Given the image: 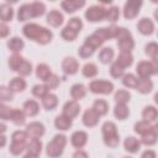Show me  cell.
<instances>
[{"label":"cell","instance_id":"61","mask_svg":"<svg viewBox=\"0 0 158 158\" xmlns=\"http://www.w3.org/2000/svg\"><path fill=\"white\" fill-rule=\"evenodd\" d=\"M23 158H38V156H33V154H28V153H27Z\"/></svg>","mask_w":158,"mask_h":158},{"label":"cell","instance_id":"1","mask_svg":"<svg viewBox=\"0 0 158 158\" xmlns=\"http://www.w3.org/2000/svg\"><path fill=\"white\" fill-rule=\"evenodd\" d=\"M22 33L26 38L38 44H48L53 38V33L51 30L37 23H26L22 27Z\"/></svg>","mask_w":158,"mask_h":158},{"label":"cell","instance_id":"51","mask_svg":"<svg viewBox=\"0 0 158 158\" xmlns=\"http://www.w3.org/2000/svg\"><path fill=\"white\" fill-rule=\"evenodd\" d=\"M14 99V93L9 89V86L0 85V102L2 101H11Z\"/></svg>","mask_w":158,"mask_h":158},{"label":"cell","instance_id":"47","mask_svg":"<svg viewBox=\"0 0 158 158\" xmlns=\"http://www.w3.org/2000/svg\"><path fill=\"white\" fill-rule=\"evenodd\" d=\"M137 81H138V78L135 74H132V73L123 74V77H122V84L126 88H133V89H136Z\"/></svg>","mask_w":158,"mask_h":158},{"label":"cell","instance_id":"35","mask_svg":"<svg viewBox=\"0 0 158 158\" xmlns=\"http://www.w3.org/2000/svg\"><path fill=\"white\" fill-rule=\"evenodd\" d=\"M144 53L151 58V62L157 63V58H158V44L156 42H148L144 46Z\"/></svg>","mask_w":158,"mask_h":158},{"label":"cell","instance_id":"36","mask_svg":"<svg viewBox=\"0 0 158 158\" xmlns=\"http://www.w3.org/2000/svg\"><path fill=\"white\" fill-rule=\"evenodd\" d=\"M23 60H25V58H23L20 53H14L12 56L9 57V60H7L9 68H10L11 70H14V72H17Z\"/></svg>","mask_w":158,"mask_h":158},{"label":"cell","instance_id":"20","mask_svg":"<svg viewBox=\"0 0 158 158\" xmlns=\"http://www.w3.org/2000/svg\"><path fill=\"white\" fill-rule=\"evenodd\" d=\"M86 95V88L84 84L81 83H77L74 85H72L70 88V98L74 101H79L81 99H84Z\"/></svg>","mask_w":158,"mask_h":158},{"label":"cell","instance_id":"38","mask_svg":"<svg viewBox=\"0 0 158 158\" xmlns=\"http://www.w3.org/2000/svg\"><path fill=\"white\" fill-rule=\"evenodd\" d=\"M114 100H115L116 104H123V105H126L131 100V94H130V91H127L125 89H120V90H117L115 93Z\"/></svg>","mask_w":158,"mask_h":158},{"label":"cell","instance_id":"9","mask_svg":"<svg viewBox=\"0 0 158 158\" xmlns=\"http://www.w3.org/2000/svg\"><path fill=\"white\" fill-rule=\"evenodd\" d=\"M25 131H26L28 138H41L46 132V127L42 122L32 121L26 126Z\"/></svg>","mask_w":158,"mask_h":158},{"label":"cell","instance_id":"18","mask_svg":"<svg viewBox=\"0 0 158 158\" xmlns=\"http://www.w3.org/2000/svg\"><path fill=\"white\" fill-rule=\"evenodd\" d=\"M85 5V1L84 0H65L60 4L62 9L68 12V14H73L77 10H79L80 7H83Z\"/></svg>","mask_w":158,"mask_h":158},{"label":"cell","instance_id":"58","mask_svg":"<svg viewBox=\"0 0 158 158\" xmlns=\"http://www.w3.org/2000/svg\"><path fill=\"white\" fill-rule=\"evenodd\" d=\"M72 158H89L88 153L83 149H77L74 153H73V157Z\"/></svg>","mask_w":158,"mask_h":158},{"label":"cell","instance_id":"39","mask_svg":"<svg viewBox=\"0 0 158 158\" xmlns=\"http://www.w3.org/2000/svg\"><path fill=\"white\" fill-rule=\"evenodd\" d=\"M156 125H152L151 122H148V121H144V120H142V121H138V122H136L135 123V132L136 133H138V135H144V133H147L148 131H151L153 127H154Z\"/></svg>","mask_w":158,"mask_h":158},{"label":"cell","instance_id":"54","mask_svg":"<svg viewBox=\"0 0 158 158\" xmlns=\"http://www.w3.org/2000/svg\"><path fill=\"white\" fill-rule=\"evenodd\" d=\"M11 142H28V136L26 131H21V130L15 131L11 136Z\"/></svg>","mask_w":158,"mask_h":158},{"label":"cell","instance_id":"27","mask_svg":"<svg viewBox=\"0 0 158 158\" xmlns=\"http://www.w3.org/2000/svg\"><path fill=\"white\" fill-rule=\"evenodd\" d=\"M58 105V98L56 94H52V93H48L44 98H42V106L46 109V110H54Z\"/></svg>","mask_w":158,"mask_h":158},{"label":"cell","instance_id":"13","mask_svg":"<svg viewBox=\"0 0 158 158\" xmlns=\"http://www.w3.org/2000/svg\"><path fill=\"white\" fill-rule=\"evenodd\" d=\"M79 112H80V105L78 104V101L69 100V101H67V102L63 105V111H62V114L65 115L67 117L72 118V120H73L74 117H77V116L79 115Z\"/></svg>","mask_w":158,"mask_h":158},{"label":"cell","instance_id":"19","mask_svg":"<svg viewBox=\"0 0 158 158\" xmlns=\"http://www.w3.org/2000/svg\"><path fill=\"white\" fill-rule=\"evenodd\" d=\"M47 23L52 27H59L63 21H64V17H63V14L59 12L58 10H52L47 14Z\"/></svg>","mask_w":158,"mask_h":158},{"label":"cell","instance_id":"26","mask_svg":"<svg viewBox=\"0 0 158 158\" xmlns=\"http://www.w3.org/2000/svg\"><path fill=\"white\" fill-rule=\"evenodd\" d=\"M136 90L141 94H148L153 90V81L149 78L146 79H138L137 85H136Z\"/></svg>","mask_w":158,"mask_h":158},{"label":"cell","instance_id":"48","mask_svg":"<svg viewBox=\"0 0 158 158\" xmlns=\"http://www.w3.org/2000/svg\"><path fill=\"white\" fill-rule=\"evenodd\" d=\"M94 52H95V49L91 48V47H90L89 44H86V43H83V44L79 47V49H78V54H79V57L83 58V59L91 57V56L94 54Z\"/></svg>","mask_w":158,"mask_h":158},{"label":"cell","instance_id":"22","mask_svg":"<svg viewBox=\"0 0 158 158\" xmlns=\"http://www.w3.org/2000/svg\"><path fill=\"white\" fill-rule=\"evenodd\" d=\"M123 148L125 151H127L128 153H137L141 148V142L133 137V136H128L125 138L123 141Z\"/></svg>","mask_w":158,"mask_h":158},{"label":"cell","instance_id":"42","mask_svg":"<svg viewBox=\"0 0 158 158\" xmlns=\"http://www.w3.org/2000/svg\"><path fill=\"white\" fill-rule=\"evenodd\" d=\"M31 11H32V17H40L46 12V5L41 1H33L30 4Z\"/></svg>","mask_w":158,"mask_h":158},{"label":"cell","instance_id":"30","mask_svg":"<svg viewBox=\"0 0 158 158\" xmlns=\"http://www.w3.org/2000/svg\"><path fill=\"white\" fill-rule=\"evenodd\" d=\"M116 63L120 64L122 68H127V67H131L132 63H133V56L131 52H120L117 59H116Z\"/></svg>","mask_w":158,"mask_h":158},{"label":"cell","instance_id":"14","mask_svg":"<svg viewBox=\"0 0 158 158\" xmlns=\"http://www.w3.org/2000/svg\"><path fill=\"white\" fill-rule=\"evenodd\" d=\"M137 30L143 36H151L154 32V23L151 19L143 17L137 22Z\"/></svg>","mask_w":158,"mask_h":158},{"label":"cell","instance_id":"17","mask_svg":"<svg viewBox=\"0 0 158 158\" xmlns=\"http://www.w3.org/2000/svg\"><path fill=\"white\" fill-rule=\"evenodd\" d=\"M22 111L26 116H30V117L36 116L40 112V105L36 100H32V99L26 100L22 105Z\"/></svg>","mask_w":158,"mask_h":158},{"label":"cell","instance_id":"3","mask_svg":"<svg viewBox=\"0 0 158 158\" xmlns=\"http://www.w3.org/2000/svg\"><path fill=\"white\" fill-rule=\"evenodd\" d=\"M102 141L105 146L109 148H116L120 144V135L117 131V126L112 121H105L101 126Z\"/></svg>","mask_w":158,"mask_h":158},{"label":"cell","instance_id":"23","mask_svg":"<svg viewBox=\"0 0 158 158\" xmlns=\"http://www.w3.org/2000/svg\"><path fill=\"white\" fill-rule=\"evenodd\" d=\"M14 17V9L9 2H4L0 5V21L1 22H9Z\"/></svg>","mask_w":158,"mask_h":158},{"label":"cell","instance_id":"49","mask_svg":"<svg viewBox=\"0 0 158 158\" xmlns=\"http://www.w3.org/2000/svg\"><path fill=\"white\" fill-rule=\"evenodd\" d=\"M125 74V68H122L120 64H117L116 62H114L110 67V75L115 79H118V78H122Z\"/></svg>","mask_w":158,"mask_h":158},{"label":"cell","instance_id":"6","mask_svg":"<svg viewBox=\"0 0 158 158\" xmlns=\"http://www.w3.org/2000/svg\"><path fill=\"white\" fill-rule=\"evenodd\" d=\"M158 72V65L157 63H153L151 60H141L136 65V73L138 74L139 79H146L149 78Z\"/></svg>","mask_w":158,"mask_h":158},{"label":"cell","instance_id":"43","mask_svg":"<svg viewBox=\"0 0 158 158\" xmlns=\"http://www.w3.org/2000/svg\"><path fill=\"white\" fill-rule=\"evenodd\" d=\"M27 143L28 142H11L10 148H9V152L12 156H20L23 151H26Z\"/></svg>","mask_w":158,"mask_h":158},{"label":"cell","instance_id":"46","mask_svg":"<svg viewBox=\"0 0 158 158\" xmlns=\"http://www.w3.org/2000/svg\"><path fill=\"white\" fill-rule=\"evenodd\" d=\"M78 32H75L74 30H72L70 27H68L67 25H65V27L62 30V32H60V37L64 40V41H67V42H72V41H74L77 37H78Z\"/></svg>","mask_w":158,"mask_h":158},{"label":"cell","instance_id":"56","mask_svg":"<svg viewBox=\"0 0 158 158\" xmlns=\"http://www.w3.org/2000/svg\"><path fill=\"white\" fill-rule=\"evenodd\" d=\"M10 35V27L4 23V22H0V38H5Z\"/></svg>","mask_w":158,"mask_h":158},{"label":"cell","instance_id":"7","mask_svg":"<svg viewBox=\"0 0 158 158\" xmlns=\"http://www.w3.org/2000/svg\"><path fill=\"white\" fill-rule=\"evenodd\" d=\"M89 90L93 94H101V95H110L114 91V84L109 80H93L89 84Z\"/></svg>","mask_w":158,"mask_h":158},{"label":"cell","instance_id":"41","mask_svg":"<svg viewBox=\"0 0 158 158\" xmlns=\"http://www.w3.org/2000/svg\"><path fill=\"white\" fill-rule=\"evenodd\" d=\"M51 74H52L51 68H49L46 63H40V64L36 67V75H37L38 79H41V80L44 81Z\"/></svg>","mask_w":158,"mask_h":158},{"label":"cell","instance_id":"32","mask_svg":"<svg viewBox=\"0 0 158 158\" xmlns=\"http://www.w3.org/2000/svg\"><path fill=\"white\" fill-rule=\"evenodd\" d=\"M32 19V11H31V6L30 4H23L19 7L17 10V20L21 22H25L27 20Z\"/></svg>","mask_w":158,"mask_h":158},{"label":"cell","instance_id":"10","mask_svg":"<svg viewBox=\"0 0 158 158\" xmlns=\"http://www.w3.org/2000/svg\"><path fill=\"white\" fill-rule=\"evenodd\" d=\"M142 1H126L123 5V17L127 20L135 19L139 14Z\"/></svg>","mask_w":158,"mask_h":158},{"label":"cell","instance_id":"8","mask_svg":"<svg viewBox=\"0 0 158 158\" xmlns=\"http://www.w3.org/2000/svg\"><path fill=\"white\" fill-rule=\"evenodd\" d=\"M84 15L89 22H100L105 20L106 9L102 5H93L85 11Z\"/></svg>","mask_w":158,"mask_h":158},{"label":"cell","instance_id":"5","mask_svg":"<svg viewBox=\"0 0 158 158\" xmlns=\"http://www.w3.org/2000/svg\"><path fill=\"white\" fill-rule=\"evenodd\" d=\"M116 40H117V46L120 48V52H131L135 48L133 37H132L131 32L125 27L118 28V33L116 36Z\"/></svg>","mask_w":158,"mask_h":158},{"label":"cell","instance_id":"44","mask_svg":"<svg viewBox=\"0 0 158 158\" xmlns=\"http://www.w3.org/2000/svg\"><path fill=\"white\" fill-rule=\"evenodd\" d=\"M120 17V9L117 6H111L109 9H106V16H105V20L114 23L118 20Z\"/></svg>","mask_w":158,"mask_h":158},{"label":"cell","instance_id":"21","mask_svg":"<svg viewBox=\"0 0 158 158\" xmlns=\"http://www.w3.org/2000/svg\"><path fill=\"white\" fill-rule=\"evenodd\" d=\"M72 125H73V120L67 117L63 114L58 115L54 118V127L57 130H59V131H67V130H69L72 127Z\"/></svg>","mask_w":158,"mask_h":158},{"label":"cell","instance_id":"40","mask_svg":"<svg viewBox=\"0 0 158 158\" xmlns=\"http://www.w3.org/2000/svg\"><path fill=\"white\" fill-rule=\"evenodd\" d=\"M98 72H99V69H98L96 64L95 63H90V62L85 63L83 65V69H81V74L85 78H94V77L98 75Z\"/></svg>","mask_w":158,"mask_h":158},{"label":"cell","instance_id":"16","mask_svg":"<svg viewBox=\"0 0 158 158\" xmlns=\"http://www.w3.org/2000/svg\"><path fill=\"white\" fill-rule=\"evenodd\" d=\"M9 89L15 94V93H22L25 91L26 86H27V83L26 80L22 78V77H15L12 78L10 81H9Z\"/></svg>","mask_w":158,"mask_h":158},{"label":"cell","instance_id":"12","mask_svg":"<svg viewBox=\"0 0 158 158\" xmlns=\"http://www.w3.org/2000/svg\"><path fill=\"white\" fill-rule=\"evenodd\" d=\"M62 69L67 75H74L79 70V63L74 57H65L62 60Z\"/></svg>","mask_w":158,"mask_h":158},{"label":"cell","instance_id":"50","mask_svg":"<svg viewBox=\"0 0 158 158\" xmlns=\"http://www.w3.org/2000/svg\"><path fill=\"white\" fill-rule=\"evenodd\" d=\"M59 83H60L59 77H58L57 74H53V73L44 80V85H46L49 90H51V89H57L58 85H59Z\"/></svg>","mask_w":158,"mask_h":158},{"label":"cell","instance_id":"45","mask_svg":"<svg viewBox=\"0 0 158 158\" xmlns=\"http://www.w3.org/2000/svg\"><path fill=\"white\" fill-rule=\"evenodd\" d=\"M48 93H49V89L44 84H36L32 88V95L36 96V98H38V99L44 98Z\"/></svg>","mask_w":158,"mask_h":158},{"label":"cell","instance_id":"55","mask_svg":"<svg viewBox=\"0 0 158 158\" xmlns=\"http://www.w3.org/2000/svg\"><path fill=\"white\" fill-rule=\"evenodd\" d=\"M11 110L12 109H10L9 106H6L2 102H0V118H2V120H10Z\"/></svg>","mask_w":158,"mask_h":158},{"label":"cell","instance_id":"29","mask_svg":"<svg viewBox=\"0 0 158 158\" xmlns=\"http://www.w3.org/2000/svg\"><path fill=\"white\" fill-rule=\"evenodd\" d=\"M114 116L120 121H125L130 116V109L123 104H116L114 107Z\"/></svg>","mask_w":158,"mask_h":158},{"label":"cell","instance_id":"57","mask_svg":"<svg viewBox=\"0 0 158 158\" xmlns=\"http://www.w3.org/2000/svg\"><path fill=\"white\" fill-rule=\"evenodd\" d=\"M141 158H157V154L153 149H146L142 154H141Z\"/></svg>","mask_w":158,"mask_h":158},{"label":"cell","instance_id":"59","mask_svg":"<svg viewBox=\"0 0 158 158\" xmlns=\"http://www.w3.org/2000/svg\"><path fill=\"white\" fill-rule=\"evenodd\" d=\"M6 142H7L6 136L0 135V148H1V147H5V146H6Z\"/></svg>","mask_w":158,"mask_h":158},{"label":"cell","instance_id":"4","mask_svg":"<svg viewBox=\"0 0 158 158\" xmlns=\"http://www.w3.org/2000/svg\"><path fill=\"white\" fill-rule=\"evenodd\" d=\"M65 144H67L65 135H62V133L56 135L53 137V139L47 143V147H46L47 156L49 158H59L64 152Z\"/></svg>","mask_w":158,"mask_h":158},{"label":"cell","instance_id":"25","mask_svg":"<svg viewBox=\"0 0 158 158\" xmlns=\"http://www.w3.org/2000/svg\"><path fill=\"white\" fill-rule=\"evenodd\" d=\"M6 46H7V48H9L11 52H14V53H19V52H21V51L23 49V47H25V42H23L22 38L15 36V37H11V38L7 41Z\"/></svg>","mask_w":158,"mask_h":158},{"label":"cell","instance_id":"15","mask_svg":"<svg viewBox=\"0 0 158 158\" xmlns=\"http://www.w3.org/2000/svg\"><path fill=\"white\" fill-rule=\"evenodd\" d=\"M86 142H88V133L85 131H80L79 130V131L73 132L72 136H70V143H72V146L75 147V148H78V149L83 148L86 144Z\"/></svg>","mask_w":158,"mask_h":158},{"label":"cell","instance_id":"31","mask_svg":"<svg viewBox=\"0 0 158 158\" xmlns=\"http://www.w3.org/2000/svg\"><path fill=\"white\" fill-rule=\"evenodd\" d=\"M158 117V111L156 109V106H152V105H148L143 109L142 111V118L144 121H148V122H154Z\"/></svg>","mask_w":158,"mask_h":158},{"label":"cell","instance_id":"33","mask_svg":"<svg viewBox=\"0 0 158 158\" xmlns=\"http://www.w3.org/2000/svg\"><path fill=\"white\" fill-rule=\"evenodd\" d=\"M114 57H115V52H114V49H112L111 47H104V48L100 51V53H99V60H100L102 64H109V63H111L112 59H114Z\"/></svg>","mask_w":158,"mask_h":158},{"label":"cell","instance_id":"60","mask_svg":"<svg viewBox=\"0 0 158 158\" xmlns=\"http://www.w3.org/2000/svg\"><path fill=\"white\" fill-rule=\"evenodd\" d=\"M6 130H7V126L5 123L0 122V135H4V132H6Z\"/></svg>","mask_w":158,"mask_h":158},{"label":"cell","instance_id":"37","mask_svg":"<svg viewBox=\"0 0 158 158\" xmlns=\"http://www.w3.org/2000/svg\"><path fill=\"white\" fill-rule=\"evenodd\" d=\"M91 109H94L100 116H102V115H106L109 112V104L104 99H96L93 102V107Z\"/></svg>","mask_w":158,"mask_h":158},{"label":"cell","instance_id":"34","mask_svg":"<svg viewBox=\"0 0 158 158\" xmlns=\"http://www.w3.org/2000/svg\"><path fill=\"white\" fill-rule=\"evenodd\" d=\"M10 121H12L16 126H22L26 122V115L20 109H12L10 115Z\"/></svg>","mask_w":158,"mask_h":158},{"label":"cell","instance_id":"11","mask_svg":"<svg viewBox=\"0 0 158 158\" xmlns=\"http://www.w3.org/2000/svg\"><path fill=\"white\" fill-rule=\"evenodd\" d=\"M81 121L86 127H95L100 121V115L94 109H86L83 114Z\"/></svg>","mask_w":158,"mask_h":158},{"label":"cell","instance_id":"28","mask_svg":"<svg viewBox=\"0 0 158 158\" xmlns=\"http://www.w3.org/2000/svg\"><path fill=\"white\" fill-rule=\"evenodd\" d=\"M26 151L28 154H33V156H40V153L42 152V142L40 138H31V141L27 143Z\"/></svg>","mask_w":158,"mask_h":158},{"label":"cell","instance_id":"2","mask_svg":"<svg viewBox=\"0 0 158 158\" xmlns=\"http://www.w3.org/2000/svg\"><path fill=\"white\" fill-rule=\"evenodd\" d=\"M118 26L111 25L109 27H102V28H98L94 33H91L90 36H88L84 41V43L89 44L91 48L96 49L100 46H102L104 42H106L110 38H116L117 33H118Z\"/></svg>","mask_w":158,"mask_h":158},{"label":"cell","instance_id":"52","mask_svg":"<svg viewBox=\"0 0 158 158\" xmlns=\"http://www.w3.org/2000/svg\"><path fill=\"white\" fill-rule=\"evenodd\" d=\"M67 26L70 27L72 30H74L75 32L80 33V31H81V28H83V21H81L80 17H72V19H69Z\"/></svg>","mask_w":158,"mask_h":158},{"label":"cell","instance_id":"24","mask_svg":"<svg viewBox=\"0 0 158 158\" xmlns=\"http://www.w3.org/2000/svg\"><path fill=\"white\" fill-rule=\"evenodd\" d=\"M157 138H158V135H157V125H156L151 131L142 135V138L139 142H141V144H146V146L151 147L157 143Z\"/></svg>","mask_w":158,"mask_h":158},{"label":"cell","instance_id":"53","mask_svg":"<svg viewBox=\"0 0 158 158\" xmlns=\"http://www.w3.org/2000/svg\"><path fill=\"white\" fill-rule=\"evenodd\" d=\"M17 73L20 74V77H27V75H30L32 73V64H31V62H28V60L25 59L22 62V64L20 65Z\"/></svg>","mask_w":158,"mask_h":158},{"label":"cell","instance_id":"62","mask_svg":"<svg viewBox=\"0 0 158 158\" xmlns=\"http://www.w3.org/2000/svg\"><path fill=\"white\" fill-rule=\"evenodd\" d=\"M122 158H132V157H128V156H126V157H122Z\"/></svg>","mask_w":158,"mask_h":158}]
</instances>
